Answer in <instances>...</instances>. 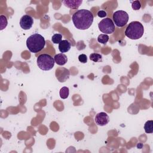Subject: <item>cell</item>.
Wrapping results in <instances>:
<instances>
[{"instance_id":"obj_9","label":"cell","mask_w":153,"mask_h":153,"mask_svg":"<svg viewBox=\"0 0 153 153\" xmlns=\"http://www.w3.org/2000/svg\"><path fill=\"white\" fill-rule=\"evenodd\" d=\"M33 24V18L29 15H24L20 20V26L24 30L30 29Z\"/></svg>"},{"instance_id":"obj_11","label":"cell","mask_w":153,"mask_h":153,"mask_svg":"<svg viewBox=\"0 0 153 153\" xmlns=\"http://www.w3.org/2000/svg\"><path fill=\"white\" fill-rule=\"evenodd\" d=\"M54 57L55 62L60 66H63L65 65L68 62V57L63 53H59L56 54Z\"/></svg>"},{"instance_id":"obj_6","label":"cell","mask_w":153,"mask_h":153,"mask_svg":"<svg viewBox=\"0 0 153 153\" xmlns=\"http://www.w3.org/2000/svg\"><path fill=\"white\" fill-rule=\"evenodd\" d=\"M99 30L103 33L111 34L115 30V25L112 20L109 18H105L102 19L98 24Z\"/></svg>"},{"instance_id":"obj_21","label":"cell","mask_w":153,"mask_h":153,"mask_svg":"<svg viewBox=\"0 0 153 153\" xmlns=\"http://www.w3.org/2000/svg\"><path fill=\"white\" fill-rule=\"evenodd\" d=\"M97 16L99 17H105L106 16H107V13L104 10H99L98 12H97Z\"/></svg>"},{"instance_id":"obj_1","label":"cell","mask_w":153,"mask_h":153,"mask_svg":"<svg viewBox=\"0 0 153 153\" xmlns=\"http://www.w3.org/2000/svg\"><path fill=\"white\" fill-rule=\"evenodd\" d=\"M94 16L92 13L85 9L76 11L72 17V22L75 27L79 30L88 29L93 22Z\"/></svg>"},{"instance_id":"obj_16","label":"cell","mask_w":153,"mask_h":153,"mask_svg":"<svg viewBox=\"0 0 153 153\" xmlns=\"http://www.w3.org/2000/svg\"><path fill=\"white\" fill-rule=\"evenodd\" d=\"M102 58V55H100V54H98V53H93L90 55V59L94 62H98L101 61Z\"/></svg>"},{"instance_id":"obj_8","label":"cell","mask_w":153,"mask_h":153,"mask_svg":"<svg viewBox=\"0 0 153 153\" xmlns=\"http://www.w3.org/2000/svg\"><path fill=\"white\" fill-rule=\"evenodd\" d=\"M94 121L97 126H104L109 122V118L106 113L101 112L96 115Z\"/></svg>"},{"instance_id":"obj_22","label":"cell","mask_w":153,"mask_h":153,"mask_svg":"<svg viewBox=\"0 0 153 153\" xmlns=\"http://www.w3.org/2000/svg\"><path fill=\"white\" fill-rule=\"evenodd\" d=\"M143 146V144L142 143H138L137 145V148H139V149H141Z\"/></svg>"},{"instance_id":"obj_4","label":"cell","mask_w":153,"mask_h":153,"mask_svg":"<svg viewBox=\"0 0 153 153\" xmlns=\"http://www.w3.org/2000/svg\"><path fill=\"white\" fill-rule=\"evenodd\" d=\"M38 68L42 71L51 70L54 65V59L48 54H42L38 56L36 60Z\"/></svg>"},{"instance_id":"obj_12","label":"cell","mask_w":153,"mask_h":153,"mask_svg":"<svg viewBox=\"0 0 153 153\" xmlns=\"http://www.w3.org/2000/svg\"><path fill=\"white\" fill-rule=\"evenodd\" d=\"M71 45L70 42L66 39L62 40L59 44V50L62 53L68 52L71 49Z\"/></svg>"},{"instance_id":"obj_19","label":"cell","mask_w":153,"mask_h":153,"mask_svg":"<svg viewBox=\"0 0 153 153\" xmlns=\"http://www.w3.org/2000/svg\"><path fill=\"white\" fill-rule=\"evenodd\" d=\"M131 8L134 10H139L141 8V4L139 1H134L131 2Z\"/></svg>"},{"instance_id":"obj_13","label":"cell","mask_w":153,"mask_h":153,"mask_svg":"<svg viewBox=\"0 0 153 153\" xmlns=\"http://www.w3.org/2000/svg\"><path fill=\"white\" fill-rule=\"evenodd\" d=\"M145 131L146 133H153V121L148 120L144 125Z\"/></svg>"},{"instance_id":"obj_7","label":"cell","mask_w":153,"mask_h":153,"mask_svg":"<svg viewBox=\"0 0 153 153\" xmlns=\"http://www.w3.org/2000/svg\"><path fill=\"white\" fill-rule=\"evenodd\" d=\"M55 75L59 82H64L69 79L70 72L68 69L64 67H59L56 69Z\"/></svg>"},{"instance_id":"obj_5","label":"cell","mask_w":153,"mask_h":153,"mask_svg":"<svg viewBox=\"0 0 153 153\" xmlns=\"http://www.w3.org/2000/svg\"><path fill=\"white\" fill-rule=\"evenodd\" d=\"M113 20L114 22V25L117 27H123L124 26L128 21V14L124 11L118 10L114 13L112 16Z\"/></svg>"},{"instance_id":"obj_15","label":"cell","mask_w":153,"mask_h":153,"mask_svg":"<svg viewBox=\"0 0 153 153\" xmlns=\"http://www.w3.org/2000/svg\"><path fill=\"white\" fill-rule=\"evenodd\" d=\"M109 40V36L106 34H100L97 37V41L99 43L105 44Z\"/></svg>"},{"instance_id":"obj_14","label":"cell","mask_w":153,"mask_h":153,"mask_svg":"<svg viewBox=\"0 0 153 153\" xmlns=\"http://www.w3.org/2000/svg\"><path fill=\"white\" fill-rule=\"evenodd\" d=\"M69 94V90L68 87H63L62 88H60V91H59V95L62 99H65L68 98Z\"/></svg>"},{"instance_id":"obj_10","label":"cell","mask_w":153,"mask_h":153,"mask_svg":"<svg viewBox=\"0 0 153 153\" xmlns=\"http://www.w3.org/2000/svg\"><path fill=\"white\" fill-rule=\"evenodd\" d=\"M63 4L68 8L72 9L78 8L82 2V0H65L62 1Z\"/></svg>"},{"instance_id":"obj_18","label":"cell","mask_w":153,"mask_h":153,"mask_svg":"<svg viewBox=\"0 0 153 153\" xmlns=\"http://www.w3.org/2000/svg\"><path fill=\"white\" fill-rule=\"evenodd\" d=\"M7 17L3 15L0 16V30H3L7 26Z\"/></svg>"},{"instance_id":"obj_17","label":"cell","mask_w":153,"mask_h":153,"mask_svg":"<svg viewBox=\"0 0 153 153\" xmlns=\"http://www.w3.org/2000/svg\"><path fill=\"white\" fill-rule=\"evenodd\" d=\"M62 35L60 33H55L51 37V41L54 44H59L62 41Z\"/></svg>"},{"instance_id":"obj_3","label":"cell","mask_w":153,"mask_h":153,"mask_svg":"<svg viewBox=\"0 0 153 153\" xmlns=\"http://www.w3.org/2000/svg\"><path fill=\"white\" fill-rule=\"evenodd\" d=\"M144 33V28L142 24L137 21L130 23L125 30V35L130 39H138L140 38Z\"/></svg>"},{"instance_id":"obj_2","label":"cell","mask_w":153,"mask_h":153,"mask_svg":"<svg viewBox=\"0 0 153 153\" xmlns=\"http://www.w3.org/2000/svg\"><path fill=\"white\" fill-rule=\"evenodd\" d=\"M44 38L39 33H33L29 36L26 40V46L28 50L33 53L41 51L45 47Z\"/></svg>"},{"instance_id":"obj_20","label":"cell","mask_w":153,"mask_h":153,"mask_svg":"<svg viewBox=\"0 0 153 153\" xmlns=\"http://www.w3.org/2000/svg\"><path fill=\"white\" fill-rule=\"evenodd\" d=\"M78 60L82 63H85L87 62V57L84 54H81L78 56Z\"/></svg>"}]
</instances>
